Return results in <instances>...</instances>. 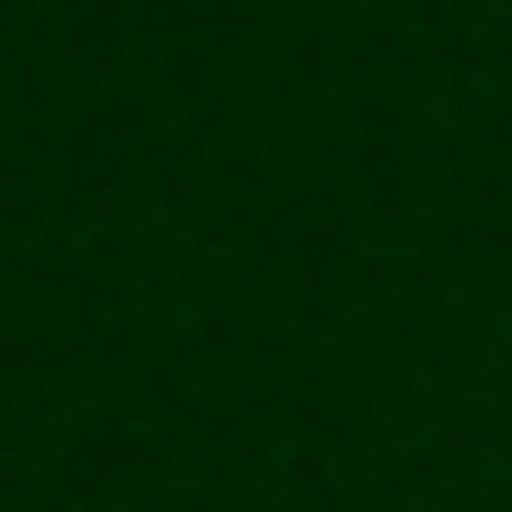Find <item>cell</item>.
<instances>
[]
</instances>
